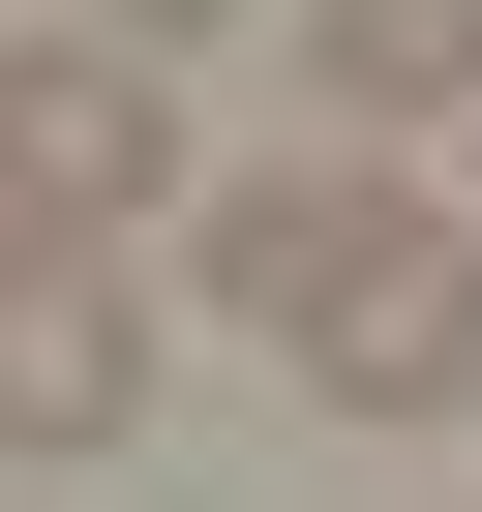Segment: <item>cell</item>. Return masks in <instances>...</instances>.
Returning <instances> with one entry per match:
<instances>
[{
    "instance_id": "7a4b0ae2",
    "label": "cell",
    "mask_w": 482,
    "mask_h": 512,
    "mask_svg": "<svg viewBox=\"0 0 482 512\" xmlns=\"http://www.w3.org/2000/svg\"><path fill=\"white\" fill-rule=\"evenodd\" d=\"M151 181H181L151 31H31V61H0V241H121Z\"/></svg>"
},
{
    "instance_id": "3957f363",
    "label": "cell",
    "mask_w": 482,
    "mask_h": 512,
    "mask_svg": "<svg viewBox=\"0 0 482 512\" xmlns=\"http://www.w3.org/2000/svg\"><path fill=\"white\" fill-rule=\"evenodd\" d=\"M151 422V302L121 241H0V452H121Z\"/></svg>"
},
{
    "instance_id": "5b68a950",
    "label": "cell",
    "mask_w": 482,
    "mask_h": 512,
    "mask_svg": "<svg viewBox=\"0 0 482 512\" xmlns=\"http://www.w3.org/2000/svg\"><path fill=\"white\" fill-rule=\"evenodd\" d=\"M91 31H241V0H91Z\"/></svg>"
},
{
    "instance_id": "277c9868",
    "label": "cell",
    "mask_w": 482,
    "mask_h": 512,
    "mask_svg": "<svg viewBox=\"0 0 482 512\" xmlns=\"http://www.w3.org/2000/svg\"><path fill=\"white\" fill-rule=\"evenodd\" d=\"M332 121H482V0H332Z\"/></svg>"
},
{
    "instance_id": "6da1fadb",
    "label": "cell",
    "mask_w": 482,
    "mask_h": 512,
    "mask_svg": "<svg viewBox=\"0 0 482 512\" xmlns=\"http://www.w3.org/2000/svg\"><path fill=\"white\" fill-rule=\"evenodd\" d=\"M211 302L272 332L332 422H482V211H392L362 151L211 181Z\"/></svg>"
}]
</instances>
